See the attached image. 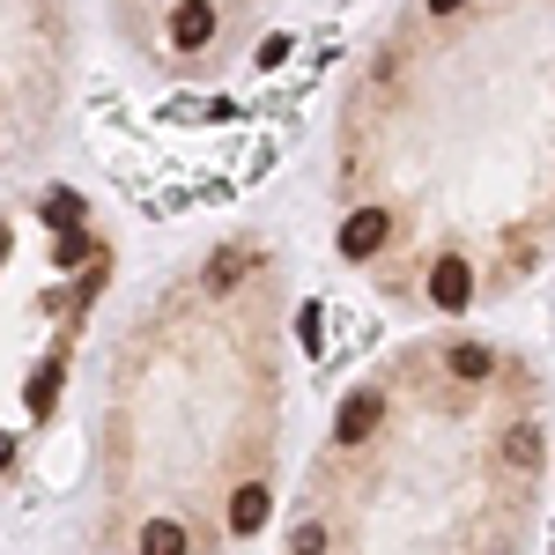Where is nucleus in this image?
Segmentation results:
<instances>
[{"instance_id":"5","label":"nucleus","mask_w":555,"mask_h":555,"mask_svg":"<svg viewBox=\"0 0 555 555\" xmlns=\"http://www.w3.org/2000/svg\"><path fill=\"white\" fill-rule=\"evenodd\" d=\"M253 267H259L253 245H230V253H215V259H208V289H230V282H237V274H253Z\"/></svg>"},{"instance_id":"3","label":"nucleus","mask_w":555,"mask_h":555,"mask_svg":"<svg viewBox=\"0 0 555 555\" xmlns=\"http://www.w3.org/2000/svg\"><path fill=\"white\" fill-rule=\"evenodd\" d=\"M171 44H178V52H201V44H215V0H178Z\"/></svg>"},{"instance_id":"4","label":"nucleus","mask_w":555,"mask_h":555,"mask_svg":"<svg viewBox=\"0 0 555 555\" xmlns=\"http://www.w3.org/2000/svg\"><path fill=\"white\" fill-rule=\"evenodd\" d=\"M38 215H44V222H52V230H60V237H75V230H82V193H67V185H52V193H44V201H38Z\"/></svg>"},{"instance_id":"9","label":"nucleus","mask_w":555,"mask_h":555,"mask_svg":"<svg viewBox=\"0 0 555 555\" xmlns=\"http://www.w3.org/2000/svg\"><path fill=\"white\" fill-rule=\"evenodd\" d=\"M0 259H8V230H0Z\"/></svg>"},{"instance_id":"8","label":"nucleus","mask_w":555,"mask_h":555,"mask_svg":"<svg viewBox=\"0 0 555 555\" xmlns=\"http://www.w3.org/2000/svg\"><path fill=\"white\" fill-rule=\"evenodd\" d=\"M452 8H467V0H429V15H452Z\"/></svg>"},{"instance_id":"7","label":"nucleus","mask_w":555,"mask_h":555,"mask_svg":"<svg viewBox=\"0 0 555 555\" xmlns=\"http://www.w3.org/2000/svg\"><path fill=\"white\" fill-rule=\"evenodd\" d=\"M8 460H15V437H8V429H0V474H8Z\"/></svg>"},{"instance_id":"6","label":"nucleus","mask_w":555,"mask_h":555,"mask_svg":"<svg viewBox=\"0 0 555 555\" xmlns=\"http://www.w3.org/2000/svg\"><path fill=\"white\" fill-rule=\"evenodd\" d=\"M82 259H96V237H89V230L60 237V267H82Z\"/></svg>"},{"instance_id":"2","label":"nucleus","mask_w":555,"mask_h":555,"mask_svg":"<svg viewBox=\"0 0 555 555\" xmlns=\"http://www.w3.org/2000/svg\"><path fill=\"white\" fill-rule=\"evenodd\" d=\"M429 304H437V311H467L474 304V267L467 259H437V267H429Z\"/></svg>"},{"instance_id":"1","label":"nucleus","mask_w":555,"mask_h":555,"mask_svg":"<svg viewBox=\"0 0 555 555\" xmlns=\"http://www.w3.org/2000/svg\"><path fill=\"white\" fill-rule=\"evenodd\" d=\"M392 245V215L385 208H356L341 222V259H378Z\"/></svg>"}]
</instances>
